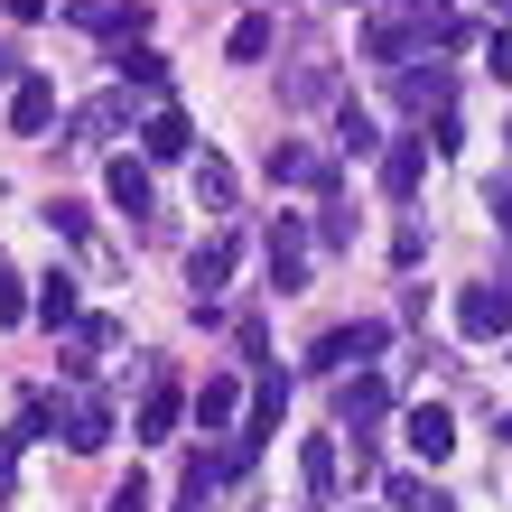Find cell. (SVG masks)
<instances>
[{"label": "cell", "instance_id": "16", "mask_svg": "<svg viewBox=\"0 0 512 512\" xmlns=\"http://www.w3.org/2000/svg\"><path fill=\"white\" fill-rule=\"evenodd\" d=\"M177 419H187V391H177V373H149V391H140V438H168Z\"/></svg>", "mask_w": 512, "mask_h": 512}, {"label": "cell", "instance_id": "24", "mask_svg": "<svg viewBox=\"0 0 512 512\" xmlns=\"http://www.w3.org/2000/svg\"><path fill=\"white\" fill-rule=\"evenodd\" d=\"M224 56H233V66H261V56H270V19H233Z\"/></svg>", "mask_w": 512, "mask_h": 512}, {"label": "cell", "instance_id": "8", "mask_svg": "<svg viewBox=\"0 0 512 512\" xmlns=\"http://www.w3.org/2000/svg\"><path fill=\"white\" fill-rule=\"evenodd\" d=\"M233 252H243L233 233H205V243L187 252V289H196V317H215V289L233 280Z\"/></svg>", "mask_w": 512, "mask_h": 512}, {"label": "cell", "instance_id": "28", "mask_svg": "<svg viewBox=\"0 0 512 512\" xmlns=\"http://www.w3.org/2000/svg\"><path fill=\"white\" fill-rule=\"evenodd\" d=\"M103 512H149V475L131 466V475H122V485H112V494H103Z\"/></svg>", "mask_w": 512, "mask_h": 512}, {"label": "cell", "instance_id": "6", "mask_svg": "<svg viewBox=\"0 0 512 512\" xmlns=\"http://www.w3.org/2000/svg\"><path fill=\"white\" fill-rule=\"evenodd\" d=\"M401 447H410L419 466H447V457H457V410H447V401H419L401 419Z\"/></svg>", "mask_w": 512, "mask_h": 512}, {"label": "cell", "instance_id": "22", "mask_svg": "<svg viewBox=\"0 0 512 512\" xmlns=\"http://www.w3.org/2000/svg\"><path fill=\"white\" fill-rule=\"evenodd\" d=\"M233 196H243V177H233V168L215 159V149H205V159H196V205H215V215H233Z\"/></svg>", "mask_w": 512, "mask_h": 512}, {"label": "cell", "instance_id": "2", "mask_svg": "<svg viewBox=\"0 0 512 512\" xmlns=\"http://www.w3.org/2000/svg\"><path fill=\"white\" fill-rule=\"evenodd\" d=\"M308 243H317V233L298 224V215H270L261 261H270V289H280V298H298V289H308Z\"/></svg>", "mask_w": 512, "mask_h": 512}, {"label": "cell", "instance_id": "15", "mask_svg": "<svg viewBox=\"0 0 512 512\" xmlns=\"http://www.w3.org/2000/svg\"><path fill=\"white\" fill-rule=\"evenodd\" d=\"M47 122H56V84H47V75H19V84H10V131L38 140Z\"/></svg>", "mask_w": 512, "mask_h": 512}, {"label": "cell", "instance_id": "5", "mask_svg": "<svg viewBox=\"0 0 512 512\" xmlns=\"http://www.w3.org/2000/svg\"><path fill=\"white\" fill-rule=\"evenodd\" d=\"M66 19L84 28V38H112V47H140L149 38V10H140V0H66Z\"/></svg>", "mask_w": 512, "mask_h": 512}, {"label": "cell", "instance_id": "27", "mask_svg": "<svg viewBox=\"0 0 512 512\" xmlns=\"http://www.w3.org/2000/svg\"><path fill=\"white\" fill-rule=\"evenodd\" d=\"M28 308H38V298H28V289H19V270H10V252H0V326H19Z\"/></svg>", "mask_w": 512, "mask_h": 512}, {"label": "cell", "instance_id": "12", "mask_svg": "<svg viewBox=\"0 0 512 512\" xmlns=\"http://www.w3.org/2000/svg\"><path fill=\"white\" fill-rule=\"evenodd\" d=\"M280 103H298V112H308V103H345V94H336V56H326V47H308V56L289 66Z\"/></svg>", "mask_w": 512, "mask_h": 512}, {"label": "cell", "instance_id": "26", "mask_svg": "<svg viewBox=\"0 0 512 512\" xmlns=\"http://www.w3.org/2000/svg\"><path fill=\"white\" fill-rule=\"evenodd\" d=\"M308 233H317V252H345V243H354V224H345V205H336V196L317 205V224H308Z\"/></svg>", "mask_w": 512, "mask_h": 512}, {"label": "cell", "instance_id": "9", "mask_svg": "<svg viewBox=\"0 0 512 512\" xmlns=\"http://www.w3.org/2000/svg\"><path fill=\"white\" fill-rule=\"evenodd\" d=\"M457 336H475V345L512 336V289H503V280H485V289H466V298H457Z\"/></svg>", "mask_w": 512, "mask_h": 512}, {"label": "cell", "instance_id": "25", "mask_svg": "<svg viewBox=\"0 0 512 512\" xmlns=\"http://www.w3.org/2000/svg\"><path fill=\"white\" fill-rule=\"evenodd\" d=\"M47 233H66V243H94V215H84L75 196H56V205H47Z\"/></svg>", "mask_w": 512, "mask_h": 512}, {"label": "cell", "instance_id": "37", "mask_svg": "<svg viewBox=\"0 0 512 512\" xmlns=\"http://www.w3.org/2000/svg\"><path fill=\"white\" fill-rule=\"evenodd\" d=\"M503 149H512V122H503Z\"/></svg>", "mask_w": 512, "mask_h": 512}, {"label": "cell", "instance_id": "36", "mask_svg": "<svg viewBox=\"0 0 512 512\" xmlns=\"http://www.w3.org/2000/svg\"><path fill=\"white\" fill-rule=\"evenodd\" d=\"M494 10H503V19H512V0H494Z\"/></svg>", "mask_w": 512, "mask_h": 512}, {"label": "cell", "instance_id": "17", "mask_svg": "<svg viewBox=\"0 0 512 512\" xmlns=\"http://www.w3.org/2000/svg\"><path fill=\"white\" fill-rule=\"evenodd\" d=\"M233 410H243V391H233V373H205V382L187 391V419H196V429H233Z\"/></svg>", "mask_w": 512, "mask_h": 512}, {"label": "cell", "instance_id": "29", "mask_svg": "<svg viewBox=\"0 0 512 512\" xmlns=\"http://www.w3.org/2000/svg\"><path fill=\"white\" fill-rule=\"evenodd\" d=\"M75 345H84V354H112V345H122V317H84Z\"/></svg>", "mask_w": 512, "mask_h": 512}, {"label": "cell", "instance_id": "30", "mask_svg": "<svg viewBox=\"0 0 512 512\" xmlns=\"http://www.w3.org/2000/svg\"><path fill=\"white\" fill-rule=\"evenodd\" d=\"M419 252H429V233H419V224H401V233H391V261H401V270H419Z\"/></svg>", "mask_w": 512, "mask_h": 512}, {"label": "cell", "instance_id": "34", "mask_svg": "<svg viewBox=\"0 0 512 512\" xmlns=\"http://www.w3.org/2000/svg\"><path fill=\"white\" fill-rule=\"evenodd\" d=\"M0 84H19V47L10 38H0Z\"/></svg>", "mask_w": 512, "mask_h": 512}, {"label": "cell", "instance_id": "7", "mask_svg": "<svg viewBox=\"0 0 512 512\" xmlns=\"http://www.w3.org/2000/svg\"><path fill=\"white\" fill-rule=\"evenodd\" d=\"M391 84H401V112H419V122H457V84H447V66H401Z\"/></svg>", "mask_w": 512, "mask_h": 512}, {"label": "cell", "instance_id": "31", "mask_svg": "<svg viewBox=\"0 0 512 512\" xmlns=\"http://www.w3.org/2000/svg\"><path fill=\"white\" fill-rule=\"evenodd\" d=\"M485 66H494V75L512 84V28H494V38H485Z\"/></svg>", "mask_w": 512, "mask_h": 512}, {"label": "cell", "instance_id": "18", "mask_svg": "<svg viewBox=\"0 0 512 512\" xmlns=\"http://www.w3.org/2000/svg\"><path fill=\"white\" fill-rule=\"evenodd\" d=\"M103 187H112V205H122V215H140L149 233H159V205H149V168H140V159H112Z\"/></svg>", "mask_w": 512, "mask_h": 512}, {"label": "cell", "instance_id": "10", "mask_svg": "<svg viewBox=\"0 0 512 512\" xmlns=\"http://www.w3.org/2000/svg\"><path fill=\"white\" fill-rule=\"evenodd\" d=\"M122 122H131V94H94V103H75L66 112V149H112V140H122Z\"/></svg>", "mask_w": 512, "mask_h": 512}, {"label": "cell", "instance_id": "21", "mask_svg": "<svg viewBox=\"0 0 512 512\" xmlns=\"http://www.w3.org/2000/svg\"><path fill=\"white\" fill-rule=\"evenodd\" d=\"M28 317H38V326H56V336H66V326H84V308H75V280H66V270H47V280H38V308H28Z\"/></svg>", "mask_w": 512, "mask_h": 512}, {"label": "cell", "instance_id": "13", "mask_svg": "<svg viewBox=\"0 0 512 512\" xmlns=\"http://www.w3.org/2000/svg\"><path fill=\"white\" fill-rule=\"evenodd\" d=\"M140 159H196V122H187L177 103H159V112L140 122Z\"/></svg>", "mask_w": 512, "mask_h": 512}, {"label": "cell", "instance_id": "14", "mask_svg": "<svg viewBox=\"0 0 512 512\" xmlns=\"http://www.w3.org/2000/svg\"><path fill=\"white\" fill-rule=\"evenodd\" d=\"M419 177H429V140H391V149H382V196H391V205H410V196H419Z\"/></svg>", "mask_w": 512, "mask_h": 512}, {"label": "cell", "instance_id": "20", "mask_svg": "<svg viewBox=\"0 0 512 512\" xmlns=\"http://www.w3.org/2000/svg\"><path fill=\"white\" fill-rule=\"evenodd\" d=\"M298 475H308V503H336V485H345L336 438H308V447H298Z\"/></svg>", "mask_w": 512, "mask_h": 512}, {"label": "cell", "instance_id": "3", "mask_svg": "<svg viewBox=\"0 0 512 512\" xmlns=\"http://www.w3.org/2000/svg\"><path fill=\"white\" fill-rule=\"evenodd\" d=\"M270 187L336 196V149H317V140H270Z\"/></svg>", "mask_w": 512, "mask_h": 512}, {"label": "cell", "instance_id": "11", "mask_svg": "<svg viewBox=\"0 0 512 512\" xmlns=\"http://www.w3.org/2000/svg\"><path fill=\"white\" fill-rule=\"evenodd\" d=\"M382 410H391V382H382V373H345V382H336V419H345L354 438H364Z\"/></svg>", "mask_w": 512, "mask_h": 512}, {"label": "cell", "instance_id": "19", "mask_svg": "<svg viewBox=\"0 0 512 512\" xmlns=\"http://www.w3.org/2000/svg\"><path fill=\"white\" fill-rule=\"evenodd\" d=\"M112 75H122V94H131V84H140V94H168V56L159 47H112Z\"/></svg>", "mask_w": 512, "mask_h": 512}, {"label": "cell", "instance_id": "1", "mask_svg": "<svg viewBox=\"0 0 512 512\" xmlns=\"http://www.w3.org/2000/svg\"><path fill=\"white\" fill-rule=\"evenodd\" d=\"M382 345H391V326H382V317H354V326H326V336L308 345V364H317L326 382H345V373H373Z\"/></svg>", "mask_w": 512, "mask_h": 512}, {"label": "cell", "instance_id": "33", "mask_svg": "<svg viewBox=\"0 0 512 512\" xmlns=\"http://www.w3.org/2000/svg\"><path fill=\"white\" fill-rule=\"evenodd\" d=\"M0 10H10V19H47V0H0Z\"/></svg>", "mask_w": 512, "mask_h": 512}, {"label": "cell", "instance_id": "4", "mask_svg": "<svg viewBox=\"0 0 512 512\" xmlns=\"http://www.w3.org/2000/svg\"><path fill=\"white\" fill-rule=\"evenodd\" d=\"M56 429H66L75 457H103V447H112V401H103L94 382H75V391H66V410H56Z\"/></svg>", "mask_w": 512, "mask_h": 512}, {"label": "cell", "instance_id": "35", "mask_svg": "<svg viewBox=\"0 0 512 512\" xmlns=\"http://www.w3.org/2000/svg\"><path fill=\"white\" fill-rule=\"evenodd\" d=\"M419 512H457V503H447V494H429V503H419Z\"/></svg>", "mask_w": 512, "mask_h": 512}, {"label": "cell", "instance_id": "32", "mask_svg": "<svg viewBox=\"0 0 512 512\" xmlns=\"http://www.w3.org/2000/svg\"><path fill=\"white\" fill-rule=\"evenodd\" d=\"M485 205H494V224L512 233V177H494V187H485Z\"/></svg>", "mask_w": 512, "mask_h": 512}, {"label": "cell", "instance_id": "23", "mask_svg": "<svg viewBox=\"0 0 512 512\" xmlns=\"http://www.w3.org/2000/svg\"><path fill=\"white\" fill-rule=\"evenodd\" d=\"M336 149H354V159H364V149H382V131H373V112L354 103V94L336 103Z\"/></svg>", "mask_w": 512, "mask_h": 512}]
</instances>
